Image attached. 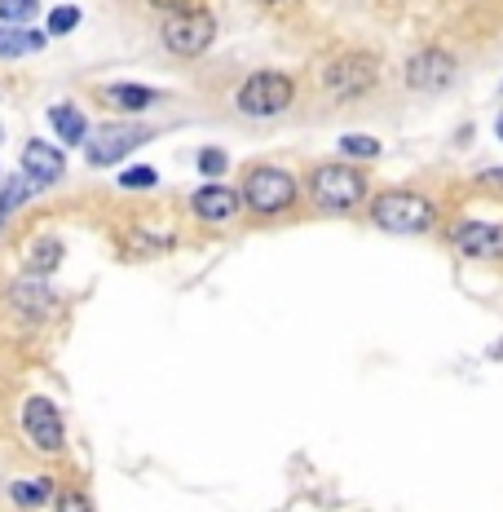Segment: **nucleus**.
<instances>
[{
  "label": "nucleus",
  "instance_id": "f257e3e1",
  "mask_svg": "<svg viewBox=\"0 0 503 512\" xmlns=\"http://www.w3.org/2000/svg\"><path fill=\"white\" fill-rule=\"evenodd\" d=\"M367 186L371 181L362 177L353 164H318L305 181L314 208L327 212V217H349V212H358L362 204H367Z\"/></svg>",
  "mask_w": 503,
  "mask_h": 512
},
{
  "label": "nucleus",
  "instance_id": "f03ea898",
  "mask_svg": "<svg viewBox=\"0 0 503 512\" xmlns=\"http://www.w3.org/2000/svg\"><path fill=\"white\" fill-rule=\"evenodd\" d=\"M239 195H243V208H248L252 217L270 221V217H283V212L296 208V199H301V181L278 164H252L248 173H243Z\"/></svg>",
  "mask_w": 503,
  "mask_h": 512
},
{
  "label": "nucleus",
  "instance_id": "7ed1b4c3",
  "mask_svg": "<svg viewBox=\"0 0 503 512\" xmlns=\"http://www.w3.org/2000/svg\"><path fill=\"white\" fill-rule=\"evenodd\" d=\"M367 212L384 234H428L437 226V204L420 190H380Z\"/></svg>",
  "mask_w": 503,
  "mask_h": 512
},
{
  "label": "nucleus",
  "instance_id": "20e7f679",
  "mask_svg": "<svg viewBox=\"0 0 503 512\" xmlns=\"http://www.w3.org/2000/svg\"><path fill=\"white\" fill-rule=\"evenodd\" d=\"M323 93L331 102H362L376 93L380 84V58L367 49H349V53H336V58L323 67Z\"/></svg>",
  "mask_w": 503,
  "mask_h": 512
},
{
  "label": "nucleus",
  "instance_id": "39448f33",
  "mask_svg": "<svg viewBox=\"0 0 503 512\" xmlns=\"http://www.w3.org/2000/svg\"><path fill=\"white\" fill-rule=\"evenodd\" d=\"M159 40H164V49L173 53V58H181V62L203 58V53L212 49V40H217V14L203 9V5L164 14V23H159Z\"/></svg>",
  "mask_w": 503,
  "mask_h": 512
},
{
  "label": "nucleus",
  "instance_id": "423d86ee",
  "mask_svg": "<svg viewBox=\"0 0 503 512\" xmlns=\"http://www.w3.org/2000/svg\"><path fill=\"white\" fill-rule=\"evenodd\" d=\"M296 102V80L287 71H252L234 93V106L248 120H278Z\"/></svg>",
  "mask_w": 503,
  "mask_h": 512
},
{
  "label": "nucleus",
  "instance_id": "0eeeda50",
  "mask_svg": "<svg viewBox=\"0 0 503 512\" xmlns=\"http://www.w3.org/2000/svg\"><path fill=\"white\" fill-rule=\"evenodd\" d=\"M151 137H155V128H146V124H128V120L102 124V128H93L89 142H84V159H89L93 168H115L133 151H142Z\"/></svg>",
  "mask_w": 503,
  "mask_h": 512
},
{
  "label": "nucleus",
  "instance_id": "6e6552de",
  "mask_svg": "<svg viewBox=\"0 0 503 512\" xmlns=\"http://www.w3.org/2000/svg\"><path fill=\"white\" fill-rule=\"evenodd\" d=\"M402 76H406V89H415V93H446L455 84V76H459V62H455L451 49L428 45V49L406 58Z\"/></svg>",
  "mask_w": 503,
  "mask_h": 512
},
{
  "label": "nucleus",
  "instance_id": "1a4fd4ad",
  "mask_svg": "<svg viewBox=\"0 0 503 512\" xmlns=\"http://www.w3.org/2000/svg\"><path fill=\"white\" fill-rule=\"evenodd\" d=\"M23 437L31 451H40V455H58L67 446V429H62V415L53 407V398L31 393L23 402Z\"/></svg>",
  "mask_w": 503,
  "mask_h": 512
},
{
  "label": "nucleus",
  "instance_id": "9d476101",
  "mask_svg": "<svg viewBox=\"0 0 503 512\" xmlns=\"http://www.w3.org/2000/svg\"><path fill=\"white\" fill-rule=\"evenodd\" d=\"M446 239L464 261H503V221L464 217L446 230Z\"/></svg>",
  "mask_w": 503,
  "mask_h": 512
},
{
  "label": "nucleus",
  "instance_id": "9b49d317",
  "mask_svg": "<svg viewBox=\"0 0 503 512\" xmlns=\"http://www.w3.org/2000/svg\"><path fill=\"white\" fill-rule=\"evenodd\" d=\"M190 212H195L199 221H208V226H226L243 212V195L226 181H208V186H199L195 195H190Z\"/></svg>",
  "mask_w": 503,
  "mask_h": 512
},
{
  "label": "nucleus",
  "instance_id": "f8f14e48",
  "mask_svg": "<svg viewBox=\"0 0 503 512\" xmlns=\"http://www.w3.org/2000/svg\"><path fill=\"white\" fill-rule=\"evenodd\" d=\"M67 173V155L58 151L53 142H40V137H31L23 146V177L31 181L36 190H53Z\"/></svg>",
  "mask_w": 503,
  "mask_h": 512
},
{
  "label": "nucleus",
  "instance_id": "ddd939ff",
  "mask_svg": "<svg viewBox=\"0 0 503 512\" xmlns=\"http://www.w3.org/2000/svg\"><path fill=\"white\" fill-rule=\"evenodd\" d=\"M9 305H14L18 314L27 318V323H45V318L53 314L49 279H36V274H27V279L9 283Z\"/></svg>",
  "mask_w": 503,
  "mask_h": 512
},
{
  "label": "nucleus",
  "instance_id": "4468645a",
  "mask_svg": "<svg viewBox=\"0 0 503 512\" xmlns=\"http://www.w3.org/2000/svg\"><path fill=\"white\" fill-rule=\"evenodd\" d=\"M49 124H53V133H58V142L62 146H76V151L89 142V133H93L89 115H84L76 102H53L49 106Z\"/></svg>",
  "mask_w": 503,
  "mask_h": 512
},
{
  "label": "nucleus",
  "instance_id": "2eb2a0df",
  "mask_svg": "<svg viewBox=\"0 0 503 512\" xmlns=\"http://www.w3.org/2000/svg\"><path fill=\"white\" fill-rule=\"evenodd\" d=\"M49 49V31H27V27H5L0 23V58L14 62L27 53H45Z\"/></svg>",
  "mask_w": 503,
  "mask_h": 512
},
{
  "label": "nucleus",
  "instance_id": "dca6fc26",
  "mask_svg": "<svg viewBox=\"0 0 503 512\" xmlns=\"http://www.w3.org/2000/svg\"><path fill=\"white\" fill-rule=\"evenodd\" d=\"M62 256H67V248H62L58 234H40V239H31V248H27V274L49 279V274L62 265Z\"/></svg>",
  "mask_w": 503,
  "mask_h": 512
},
{
  "label": "nucleus",
  "instance_id": "f3484780",
  "mask_svg": "<svg viewBox=\"0 0 503 512\" xmlns=\"http://www.w3.org/2000/svg\"><path fill=\"white\" fill-rule=\"evenodd\" d=\"M53 495H58V486H53V477H31V482H9V499H14V504L23 508V512L45 508Z\"/></svg>",
  "mask_w": 503,
  "mask_h": 512
},
{
  "label": "nucleus",
  "instance_id": "a211bd4d",
  "mask_svg": "<svg viewBox=\"0 0 503 512\" xmlns=\"http://www.w3.org/2000/svg\"><path fill=\"white\" fill-rule=\"evenodd\" d=\"M173 234H155V230H128L124 234V252L128 256H164V252H173Z\"/></svg>",
  "mask_w": 503,
  "mask_h": 512
},
{
  "label": "nucleus",
  "instance_id": "6ab92c4d",
  "mask_svg": "<svg viewBox=\"0 0 503 512\" xmlns=\"http://www.w3.org/2000/svg\"><path fill=\"white\" fill-rule=\"evenodd\" d=\"M106 98L120 106V111L137 115V111H146V106H155V102H159V93H155V89H146V84H111V89H106Z\"/></svg>",
  "mask_w": 503,
  "mask_h": 512
},
{
  "label": "nucleus",
  "instance_id": "aec40b11",
  "mask_svg": "<svg viewBox=\"0 0 503 512\" xmlns=\"http://www.w3.org/2000/svg\"><path fill=\"white\" fill-rule=\"evenodd\" d=\"M31 195H40L36 186H31V181L23 177V173H14V177H5V186H0V221L9 217V212H18L27 204Z\"/></svg>",
  "mask_w": 503,
  "mask_h": 512
},
{
  "label": "nucleus",
  "instance_id": "412c9836",
  "mask_svg": "<svg viewBox=\"0 0 503 512\" xmlns=\"http://www.w3.org/2000/svg\"><path fill=\"white\" fill-rule=\"evenodd\" d=\"M336 146H340V155H345V159H362V164H371V159L384 155L380 137H367V133H345Z\"/></svg>",
  "mask_w": 503,
  "mask_h": 512
},
{
  "label": "nucleus",
  "instance_id": "4be33fe9",
  "mask_svg": "<svg viewBox=\"0 0 503 512\" xmlns=\"http://www.w3.org/2000/svg\"><path fill=\"white\" fill-rule=\"evenodd\" d=\"M115 186L128 190V195H137V190H155L159 186V173H155L151 164H133V168H120Z\"/></svg>",
  "mask_w": 503,
  "mask_h": 512
},
{
  "label": "nucleus",
  "instance_id": "5701e85b",
  "mask_svg": "<svg viewBox=\"0 0 503 512\" xmlns=\"http://www.w3.org/2000/svg\"><path fill=\"white\" fill-rule=\"evenodd\" d=\"M80 5H53L49 9V23H45V31H49V40L53 36H71V31L80 27Z\"/></svg>",
  "mask_w": 503,
  "mask_h": 512
},
{
  "label": "nucleus",
  "instance_id": "b1692460",
  "mask_svg": "<svg viewBox=\"0 0 503 512\" xmlns=\"http://www.w3.org/2000/svg\"><path fill=\"white\" fill-rule=\"evenodd\" d=\"M40 14V0H0V23L5 27H27Z\"/></svg>",
  "mask_w": 503,
  "mask_h": 512
},
{
  "label": "nucleus",
  "instance_id": "393cba45",
  "mask_svg": "<svg viewBox=\"0 0 503 512\" xmlns=\"http://www.w3.org/2000/svg\"><path fill=\"white\" fill-rule=\"evenodd\" d=\"M195 164H199V173L208 181H221V177H226V168H230V155L221 151V146H203Z\"/></svg>",
  "mask_w": 503,
  "mask_h": 512
},
{
  "label": "nucleus",
  "instance_id": "a878e982",
  "mask_svg": "<svg viewBox=\"0 0 503 512\" xmlns=\"http://www.w3.org/2000/svg\"><path fill=\"white\" fill-rule=\"evenodd\" d=\"M53 508L58 512H93L89 495H80V490H62V495H53Z\"/></svg>",
  "mask_w": 503,
  "mask_h": 512
},
{
  "label": "nucleus",
  "instance_id": "bb28decb",
  "mask_svg": "<svg viewBox=\"0 0 503 512\" xmlns=\"http://www.w3.org/2000/svg\"><path fill=\"white\" fill-rule=\"evenodd\" d=\"M155 9H164V14H177V9H190L195 0H151Z\"/></svg>",
  "mask_w": 503,
  "mask_h": 512
},
{
  "label": "nucleus",
  "instance_id": "cd10ccee",
  "mask_svg": "<svg viewBox=\"0 0 503 512\" xmlns=\"http://www.w3.org/2000/svg\"><path fill=\"white\" fill-rule=\"evenodd\" d=\"M477 181H481V186H499V190H503V168H486V173H481Z\"/></svg>",
  "mask_w": 503,
  "mask_h": 512
},
{
  "label": "nucleus",
  "instance_id": "c85d7f7f",
  "mask_svg": "<svg viewBox=\"0 0 503 512\" xmlns=\"http://www.w3.org/2000/svg\"><path fill=\"white\" fill-rule=\"evenodd\" d=\"M495 133H499V142H503V111L495 115Z\"/></svg>",
  "mask_w": 503,
  "mask_h": 512
},
{
  "label": "nucleus",
  "instance_id": "c756f323",
  "mask_svg": "<svg viewBox=\"0 0 503 512\" xmlns=\"http://www.w3.org/2000/svg\"><path fill=\"white\" fill-rule=\"evenodd\" d=\"M256 5H278V0H256Z\"/></svg>",
  "mask_w": 503,
  "mask_h": 512
}]
</instances>
